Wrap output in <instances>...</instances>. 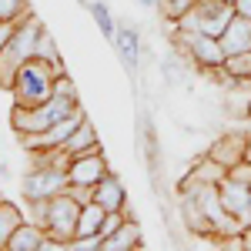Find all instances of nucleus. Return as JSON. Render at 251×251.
<instances>
[{
	"label": "nucleus",
	"mask_w": 251,
	"mask_h": 251,
	"mask_svg": "<svg viewBox=\"0 0 251 251\" xmlns=\"http://www.w3.org/2000/svg\"><path fill=\"white\" fill-rule=\"evenodd\" d=\"M91 14H94V24L100 27V34L114 40L117 24H114V17H111V10H107V3H104V0H94V3H91Z\"/></svg>",
	"instance_id": "21"
},
{
	"label": "nucleus",
	"mask_w": 251,
	"mask_h": 251,
	"mask_svg": "<svg viewBox=\"0 0 251 251\" xmlns=\"http://www.w3.org/2000/svg\"><path fill=\"white\" fill-rule=\"evenodd\" d=\"M194 3H198V0H157V10H161V17L168 20V24H174V20L184 17Z\"/></svg>",
	"instance_id": "20"
},
{
	"label": "nucleus",
	"mask_w": 251,
	"mask_h": 251,
	"mask_svg": "<svg viewBox=\"0 0 251 251\" xmlns=\"http://www.w3.org/2000/svg\"><path fill=\"white\" fill-rule=\"evenodd\" d=\"M34 57H44V60H50V64H60V54H57V44H54V37L47 34V27L40 30V37H37V54Z\"/></svg>",
	"instance_id": "23"
},
{
	"label": "nucleus",
	"mask_w": 251,
	"mask_h": 251,
	"mask_svg": "<svg viewBox=\"0 0 251 251\" xmlns=\"http://www.w3.org/2000/svg\"><path fill=\"white\" fill-rule=\"evenodd\" d=\"M141 225H137V218H124V225L117 228L111 238H104V251H131V248H141Z\"/></svg>",
	"instance_id": "14"
},
{
	"label": "nucleus",
	"mask_w": 251,
	"mask_h": 251,
	"mask_svg": "<svg viewBox=\"0 0 251 251\" xmlns=\"http://www.w3.org/2000/svg\"><path fill=\"white\" fill-rule=\"evenodd\" d=\"M80 208L84 204H77L74 198L67 191L54 194V198H47V221H44V228H47V234L54 238V241H60L64 248L77 238V218H80Z\"/></svg>",
	"instance_id": "4"
},
{
	"label": "nucleus",
	"mask_w": 251,
	"mask_h": 251,
	"mask_svg": "<svg viewBox=\"0 0 251 251\" xmlns=\"http://www.w3.org/2000/svg\"><path fill=\"white\" fill-rule=\"evenodd\" d=\"M24 221H27V214L20 211L17 204H10V201H3V198H0V251H7L10 234L17 231Z\"/></svg>",
	"instance_id": "17"
},
{
	"label": "nucleus",
	"mask_w": 251,
	"mask_h": 251,
	"mask_svg": "<svg viewBox=\"0 0 251 251\" xmlns=\"http://www.w3.org/2000/svg\"><path fill=\"white\" fill-rule=\"evenodd\" d=\"M225 177H228V168H225V164H218V161L208 157V154L198 157V161H194V168L184 174V181H198V184H221Z\"/></svg>",
	"instance_id": "16"
},
{
	"label": "nucleus",
	"mask_w": 251,
	"mask_h": 251,
	"mask_svg": "<svg viewBox=\"0 0 251 251\" xmlns=\"http://www.w3.org/2000/svg\"><path fill=\"white\" fill-rule=\"evenodd\" d=\"M225 3H234V0H225Z\"/></svg>",
	"instance_id": "35"
},
{
	"label": "nucleus",
	"mask_w": 251,
	"mask_h": 251,
	"mask_svg": "<svg viewBox=\"0 0 251 251\" xmlns=\"http://www.w3.org/2000/svg\"><path fill=\"white\" fill-rule=\"evenodd\" d=\"M124 225V211H107L104 214V225H100V238H111Z\"/></svg>",
	"instance_id": "27"
},
{
	"label": "nucleus",
	"mask_w": 251,
	"mask_h": 251,
	"mask_svg": "<svg viewBox=\"0 0 251 251\" xmlns=\"http://www.w3.org/2000/svg\"><path fill=\"white\" fill-rule=\"evenodd\" d=\"M241 245H245V251H251V225L241 231Z\"/></svg>",
	"instance_id": "32"
},
{
	"label": "nucleus",
	"mask_w": 251,
	"mask_h": 251,
	"mask_svg": "<svg viewBox=\"0 0 251 251\" xmlns=\"http://www.w3.org/2000/svg\"><path fill=\"white\" fill-rule=\"evenodd\" d=\"M47 107H50V114H54V117H67V114H74V111L80 107V100H77V97H64V94H50Z\"/></svg>",
	"instance_id": "22"
},
{
	"label": "nucleus",
	"mask_w": 251,
	"mask_h": 251,
	"mask_svg": "<svg viewBox=\"0 0 251 251\" xmlns=\"http://www.w3.org/2000/svg\"><path fill=\"white\" fill-rule=\"evenodd\" d=\"M67 248L71 251H104V238L100 234H77Z\"/></svg>",
	"instance_id": "25"
},
{
	"label": "nucleus",
	"mask_w": 251,
	"mask_h": 251,
	"mask_svg": "<svg viewBox=\"0 0 251 251\" xmlns=\"http://www.w3.org/2000/svg\"><path fill=\"white\" fill-rule=\"evenodd\" d=\"M64 188H67V168H57V164H34L20 181L24 198H54Z\"/></svg>",
	"instance_id": "5"
},
{
	"label": "nucleus",
	"mask_w": 251,
	"mask_h": 251,
	"mask_svg": "<svg viewBox=\"0 0 251 251\" xmlns=\"http://www.w3.org/2000/svg\"><path fill=\"white\" fill-rule=\"evenodd\" d=\"M248 161H251V134H248Z\"/></svg>",
	"instance_id": "34"
},
{
	"label": "nucleus",
	"mask_w": 251,
	"mask_h": 251,
	"mask_svg": "<svg viewBox=\"0 0 251 251\" xmlns=\"http://www.w3.org/2000/svg\"><path fill=\"white\" fill-rule=\"evenodd\" d=\"M54 248H64L60 241H54L44 225H34V221H24L17 231L10 234L7 241V251H54Z\"/></svg>",
	"instance_id": "7"
},
{
	"label": "nucleus",
	"mask_w": 251,
	"mask_h": 251,
	"mask_svg": "<svg viewBox=\"0 0 251 251\" xmlns=\"http://www.w3.org/2000/svg\"><path fill=\"white\" fill-rule=\"evenodd\" d=\"M218 40H221V47H225L228 57H231V54H241V50H251V20L241 17V14H234Z\"/></svg>",
	"instance_id": "10"
},
{
	"label": "nucleus",
	"mask_w": 251,
	"mask_h": 251,
	"mask_svg": "<svg viewBox=\"0 0 251 251\" xmlns=\"http://www.w3.org/2000/svg\"><path fill=\"white\" fill-rule=\"evenodd\" d=\"M208 157H214L218 164H225L231 171L234 164L248 161V134H221L208 148Z\"/></svg>",
	"instance_id": "9"
},
{
	"label": "nucleus",
	"mask_w": 251,
	"mask_h": 251,
	"mask_svg": "<svg viewBox=\"0 0 251 251\" xmlns=\"http://www.w3.org/2000/svg\"><path fill=\"white\" fill-rule=\"evenodd\" d=\"M94 201L104 208V211H121V208L127 204V194H124V184H121V177H117V174L107 171L94 184Z\"/></svg>",
	"instance_id": "12"
},
{
	"label": "nucleus",
	"mask_w": 251,
	"mask_h": 251,
	"mask_svg": "<svg viewBox=\"0 0 251 251\" xmlns=\"http://www.w3.org/2000/svg\"><path fill=\"white\" fill-rule=\"evenodd\" d=\"M111 171L107 161H104V151H87V154H77L67 168V181L71 184H97L104 174Z\"/></svg>",
	"instance_id": "8"
},
{
	"label": "nucleus",
	"mask_w": 251,
	"mask_h": 251,
	"mask_svg": "<svg viewBox=\"0 0 251 251\" xmlns=\"http://www.w3.org/2000/svg\"><path fill=\"white\" fill-rule=\"evenodd\" d=\"M228 77L234 80H251V50H241V54H231V57L225 60V67H221Z\"/></svg>",
	"instance_id": "19"
},
{
	"label": "nucleus",
	"mask_w": 251,
	"mask_h": 251,
	"mask_svg": "<svg viewBox=\"0 0 251 251\" xmlns=\"http://www.w3.org/2000/svg\"><path fill=\"white\" fill-rule=\"evenodd\" d=\"M137 3H141V7H154L157 0H137Z\"/></svg>",
	"instance_id": "33"
},
{
	"label": "nucleus",
	"mask_w": 251,
	"mask_h": 251,
	"mask_svg": "<svg viewBox=\"0 0 251 251\" xmlns=\"http://www.w3.org/2000/svg\"><path fill=\"white\" fill-rule=\"evenodd\" d=\"M57 117L50 114L47 104H34V107H24V104H14V114H10V127L17 131L20 137H30V134H44Z\"/></svg>",
	"instance_id": "6"
},
{
	"label": "nucleus",
	"mask_w": 251,
	"mask_h": 251,
	"mask_svg": "<svg viewBox=\"0 0 251 251\" xmlns=\"http://www.w3.org/2000/svg\"><path fill=\"white\" fill-rule=\"evenodd\" d=\"M30 14L27 0H0V20H24Z\"/></svg>",
	"instance_id": "24"
},
{
	"label": "nucleus",
	"mask_w": 251,
	"mask_h": 251,
	"mask_svg": "<svg viewBox=\"0 0 251 251\" xmlns=\"http://www.w3.org/2000/svg\"><path fill=\"white\" fill-rule=\"evenodd\" d=\"M64 151L71 157H77V154H87V151H100V141H97V131H94V124L84 117L77 124V131L64 141Z\"/></svg>",
	"instance_id": "15"
},
{
	"label": "nucleus",
	"mask_w": 251,
	"mask_h": 251,
	"mask_svg": "<svg viewBox=\"0 0 251 251\" xmlns=\"http://www.w3.org/2000/svg\"><path fill=\"white\" fill-rule=\"evenodd\" d=\"M231 17H234V3H225V0H198L181 20H174V27L177 30H198V34L221 37V30L228 27Z\"/></svg>",
	"instance_id": "3"
},
{
	"label": "nucleus",
	"mask_w": 251,
	"mask_h": 251,
	"mask_svg": "<svg viewBox=\"0 0 251 251\" xmlns=\"http://www.w3.org/2000/svg\"><path fill=\"white\" fill-rule=\"evenodd\" d=\"M104 208L91 201V204H84L80 208V218H77V234H100V225H104Z\"/></svg>",
	"instance_id": "18"
},
{
	"label": "nucleus",
	"mask_w": 251,
	"mask_h": 251,
	"mask_svg": "<svg viewBox=\"0 0 251 251\" xmlns=\"http://www.w3.org/2000/svg\"><path fill=\"white\" fill-rule=\"evenodd\" d=\"M64 191L71 194L77 204H91V201H94V184H71V181H67Z\"/></svg>",
	"instance_id": "26"
},
{
	"label": "nucleus",
	"mask_w": 251,
	"mask_h": 251,
	"mask_svg": "<svg viewBox=\"0 0 251 251\" xmlns=\"http://www.w3.org/2000/svg\"><path fill=\"white\" fill-rule=\"evenodd\" d=\"M20 20H0V54H3V47L10 44V37H14V30H17Z\"/></svg>",
	"instance_id": "29"
},
{
	"label": "nucleus",
	"mask_w": 251,
	"mask_h": 251,
	"mask_svg": "<svg viewBox=\"0 0 251 251\" xmlns=\"http://www.w3.org/2000/svg\"><path fill=\"white\" fill-rule=\"evenodd\" d=\"M234 14H241V17L251 20V0H234Z\"/></svg>",
	"instance_id": "30"
},
{
	"label": "nucleus",
	"mask_w": 251,
	"mask_h": 251,
	"mask_svg": "<svg viewBox=\"0 0 251 251\" xmlns=\"http://www.w3.org/2000/svg\"><path fill=\"white\" fill-rule=\"evenodd\" d=\"M54 94H64V97H77V87H74V80L67 77V74H57V77H54Z\"/></svg>",
	"instance_id": "28"
},
{
	"label": "nucleus",
	"mask_w": 251,
	"mask_h": 251,
	"mask_svg": "<svg viewBox=\"0 0 251 251\" xmlns=\"http://www.w3.org/2000/svg\"><path fill=\"white\" fill-rule=\"evenodd\" d=\"M238 221H241V231H245V228L251 225V201H248V208H245V211L238 214Z\"/></svg>",
	"instance_id": "31"
},
{
	"label": "nucleus",
	"mask_w": 251,
	"mask_h": 251,
	"mask_svg": "<svg viewBox=\"0 0 251 251\" xmlns=\"http://www.w3.org/2000/svg\"><path fill=\"white\" fill-rule=\"evenodd\" d=\"M114 47H117V54H121V60H124V67L134 74V71H137V60H141V40H137V30L131 27V24H117Z\"/></svg>",
	"instance_id": "13"
},
{
	"label": "nucleus",
	"mask_w": 251,
	"mask_h": 251,
	"mask_svg": "<svg viewBox=\"0 0 251 251\" xmlns=\"http://www.w3.org/2000/svg\"><path fill=\"white\" fill-rule=\"evenodd\" d=\"M64 74V64H50L44 57H30L14 77V104H24V107H34V104H47L50 94H54V77Z\"/></svg>",
	"instance_id": "1"
},
{
	"label": "nucleus",
	"mask_w": 251,
	"mask_h": 251,
	"mask_svg": "<svg viewBox=\"0 0 251 251\" xmlns=\"http://www.w3.org/2000/svg\"><path fill=\"white\" fill-rule=\"evenodd\" d=\"M40 30H44V24H40L34 14H27V17L17 24V30H14V37L10 44L3 47V54H0V87H14V77H17V71L27 64V60L37 54V37Z\"/></svg>",
	"instance_id": "2"
},
{
	"label": "nucleus",
	"mask_w": 251,
	"mask_h": 251,
	"mask_svg": "<svg viewBox=\"0 0 251 251\" xmlns=\"http://www.w3.org/2000/svg\"><path fill=\"white\" fill-rule=\"evenodd\" d=\"M218 198H221L225 211L238 218V214L248 208V201H251V184H245V181H238V177L228 174V177L218 184Z\"/></svg>",
	"instance_id": "11"
}]
</instances>
